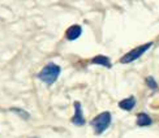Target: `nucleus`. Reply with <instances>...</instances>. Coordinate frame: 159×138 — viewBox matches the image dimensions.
Segmentation results:
<instances>
[{
  "mask_svg": "<svg viewBox=\"0 0 159 138\" xmlns=\"http://www.w3.org/2000/svg\"><path fill=\"white\" fill-rule=\"evenodd\" d=\"M61 68L59 67L55 63H48L46 67L42 68V70L38 73V78L41 81H43L47 85H52L54 82H56V80L60 76Z\"/></svg>",
  "mask_w": 159,
  "mask_h": 138,
  "instance_id": "obj_1",
  "label": "nucleus"
},
{
  "mask_svg": "<svg viewBox=\"0 0 159 138\" xmlns=\"http://www.w3.org/2000/svg\"><path fill=\"white\" fill-rule=\"evenodd\" d=\"M111 121H112V116H111V114L108 112V111H106V112H102V114H99L98 116H95L94 119L91 120L90 124H91V127L94 128L95 134L99 136L110 127Z\"/></svg>",
  "mask_w": 159,
  "mask_h": 138,
  "instance_id": "obj_2",
  "label": "nucleus"
},
{
  "mask_svg": "<svg viewBox=\"0 0 159 138\" xmlns=\"http://www.w3.org/2000/svg\"><path fill=\"white\" fill-rule=\"evenodd\" d=\"M153 46V42H149V43H145V44H141V46H138V47L133 48L132 51H129L128 54H125L121 59H120V63L121 64H129L132 61H134L137 60V59H140L145 52L149 51L150 47Z\"/></svg>",
  "mask_w": 159,
  "mask_h": 138,
  "instance_id": "obj_3",
  "label": "nucleus"
},
{
  "mask_svg": "<svg viewBox=\"0 0 159 138\" xmlns=\"http://www.w3.org/2000/svg\"><path fill=\"white\" fill-rule=\"evenodd\" d=\"M75 116L72 117V124H75L77 127H82L85 124V117H84V114H82V106L80 102H75Z\"/></svg>",
  "mask_w": 159,
  "mask_h": 138,
  "instance_id": "obj_4",
  "label": "nucleus"
},
{
  "mask_svg": "<svg viewBox=\"0 0 159 138\" xmlns=\"http://www.w3.org/2000/svg\"><path fill=\"white\" fill-rule=\"evenodd\" d=\"M82 34V28L80 25H72L68 28V30L65 31V38L68 39V41H76L81 37Z\"/></svg>",
  "mask_w": 159,
  "mask_h": 138,
  "instance_id": "obj_5",
  "label": "nucleus"
},
{
  "mask_svg": "<svg viewBox=\"0 0 159 138\" xmlns=\"http://www.w3.org/2000/svg\"><path fill=\"white\" fill-rule=\"evenodd\" d=\"M136 98L134 96H129V98H125V99L119 102V107L124 111H132L136 107Z\"/></svg>",
  "mask_w": 159,
  "mask_h": 138,
  "instance_id": "obj_6",
  "label": "nucleus"
},
{
  "mask_svg": "<svg viewBox=\"0 0 159 138\" xmlns=\"http://www.w3.org/2000/svg\"><path fill=\"white\" fill-rule=\"evenodd\" d=\"M90 63H91V64H95V65H102V67H106V68H108V69L112 67L110 57L103 56V55H98V56H95V57H93Z\"/></svg>",
  "mask_w": 159,
  "mask_h": 138,
  "instance_id": "obj_7",
  "label": "nucleus"
},
{
  "mask_svg": "<svg viewBox=\"0 0 159 138\" xmlns=\"http://www.w3.org/2000/svg\"><path fill=\"white\" fill-rule=\"evenodd\" d=\"M153 120L146 112H140L137 115V125L138 127H150Z\"/></svg>",
  "mask_w": 159,
  "mask_h": 138,
  "instance_id": "obj_8",
  "label": "nucleus"
},
{
  "mask_svg": "<svg viewBox=\"0 0 159 138\" xmlns=\"http://www.w3.org/2000/svg\"><path fill=\"white\" fill-rule=\"evenodd\" d=\"M11 111H12V112H17V115L24 117V119H29V114L26 112V111L21 109V108H11Z\"/></svg>",
  "mask_w": 159,
  "mask_h": 138,
  "instance_id": "obj_9",
  "label": "nucleus"
},
{
  "mask_svg": "<svg viewBox=\"0 0 159 138\" xmlns=\"http://www.w3.org/2000/svg\"><path fill=\"white\" fill-rule=\"evenodd\" d=\"M146 83H148V86H149L150 89H153V90L158 89V83H157V81L154 80L153 77H148V78H146Z\"/></svg>",
  "mask_w": 159,
  "mask_h": 138,
  "instance_id": "obj_10",
  "label": "nucleus"
}]
</instances>
